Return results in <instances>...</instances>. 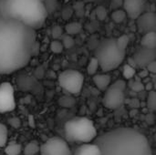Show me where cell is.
<instances>
[{"instance_id":"6da1fadb","label":"cell","mask_w":156,"mask_h":155,"mask_svg":"<svg viewBox=\"0 0 156 155\" xmlns=\"http://www.w3.org/2000/svg\"><path fill=\"white\" fill-rule=\"evenodd\" d=\"M36 30L0 12V75L28 64L36 49Z\"/></svg>"},{"instance_id":"7a4b0ae2","label":"cell","mask_w":156,"mask_h":155,"mask_svg":"<svg viewBox=\"0 0 156 155\" xmlns=\"http://www.w3.org/2000/svg\"><path fill=\"white\" fill-rule=\"evenodd\" d=\"M101 155H153L147 138L133 128H117L96 138Z\"/></svg>"},{"instance_id":"3957f363","label":"cell","mask_w":156,"mask_h":155,"mask_svg":"<svg viewBox=\"0 0 156 155\" xmlns=\"http://www.w3.org/2000/svg\"><path fill=\"white\" fill-rule=\"evenodd\" d=\"M0 12L35 30L43 25L47 16L42 0H5Z\"/></svg>"},{"instance_id":"277c9868","label":"cell","mask_w":156,"mask_h":155,"mask_svg":"<svg viewBox=\"0 0 156 155\" xmlns=\"http://www.w3.org/2000/svg\"><path fill=\"white\" fill-rule=\"evenodd\" d=\"M94 58L98 60L100 68L104 72L116 69L124 60L125 51L121 50L113 37L101 40L95 49Z\"/></svg>"},{"instance_id":"5b68a950","label":"cell","mask_w":156,"mask_h":155,"mask_svg":"<svg viewBox=\"0 0 156 155\" xmlns=\"http://www.w3.org/2000/svg\"><path fill=\"white\" fill-rule=\"evenodd\" d=\"M65 135L69 142L90 143L97 138V130L90 119L77 117L66 122Z\"/></svg>"},{"instance_id":"8992f818","label":"cell","mask_w":156,"mask_h":155,"mask_svg":"<svg viewBox=\"0 0 156 155\" xmlns=\"http://www.w3.org/2000/svg\"><path fill=\"white\" fill-rule=\"evenodd\" d=\"M125 88L126 82L123 79H118L111 84L104 91L102 98L103 105L110 110H116L120 108L124 103Z\"/></svg>"},{"instance_id":"52a82bcc","label":"cell","mask_w":156,"mask_h":155,"mask_svg":"<svg viewBox=\"0 0 156 155\" xmlns=\"http://www.w3.org/2000/svg\"><path fill=\"white\" fill-rule=\"evenodd\" d=\"M58 81L59 86L64 90L70 94H78L82 89L84 76L78 70L67 69L58 75Z\"/></svg>"},{"instance_id":"ba28073f","label":"cell","mask_w":156,"mask_h":155,"mask_svg":"<svg viewBox=\"0 0 156 155\" xmlns=\"http://www.w3.org/2000/svg\"><path fill=\"white\" fill-rule=\"evenodd\" d=\"M40 155H73L67 142L60 137H52L47 140L39 150Z\"/></svg>"},{"instance_id":"9c48e42d","label":"cell","mask_w":156,"mask_h":155,"mask_svg":"<svg viewBox=\"0 0 156 155\" xmlns=\"http://www.w3.org/2000/svg\"><path fill=\"white\" fill-rule=\"evenodd\" d=\"M16 108L15 90L9 82L0 84V113H7Z\"/></svg>"},{"instance_id":"30bf717a","label":"cell","mask_w":156,"mask_h":155,"mask_svg":"<svg viewBox=\"0 0 156 155\" xmlns=\"http://www.w3.org/2000/svg\"><path fill=\"white\" fill-rule=\"evenodd\" d=\"M137 28L140 33L144 35L149 32H155L156 30V15L154 12L143 13L137 18Z\"/></svg>"},{"instance_id":"8fae6325","label":"cell","mask_w":156,"mask_h":155,"mask_svg":"<svg viewBox=\"0 0 156 155\" xmlns=\"http://www.w3.org/2000/svg\"><path fill=\"white\" fill-rule=\"evenodd\" d=\"M133 59L135 62L136 68H146V66L151 63L152 61L155 60L156 52L155 49L146 48L144 47H141L138 48L133 56L132 57Z\"/></svg>"},{"instance_id":"7c38bea8","label":"cell","mask_w":156,"mask_h":155,"mask_svg":"<svg viewBox=\"0 0 156 155\" xmlns=\"http://www.w3.org/2000/svg\"><path fill=\"white\" fill-rule=\"evenodd\" d=\"M122 7L126 16L132 19H136L144 10L145 0H123Z\"/></svg>"},{"instance_id":"4fadbf2b","label":"cell","mask_w":156,"mask_h":155,"mask_svg":"<svg viewBox=\"0 0 156 155\" xmlns=\"http://www.w3.org/2000/svg\"><path fill=\"white\" fill-rule=\"evenodd\" d=\"M73 155H101V150L95 143H83L77 148Z\"/></svg>"},{"instance_id":"5bb4252c","label":"cell","mask_w":156,"mask_h":155,"mask_svg":"<svg viewBox=\"0 0 156 155\" xmlns=\"http://www.w3.org/2000/svg\"><path fill=\"white\" fill-rule=\"evenodd\" d=\"M93 82L95 86L101 91H105L111 85V77L108 74H95L93 76Z\"/></svg>"},{"instance_id":"9a60e30c","label":"cell","mask_w":156,"mask_h":155,"mask_svg":"<svg viewBox=\"0 0 156 155\" xmlns=\"http://www.w3.org/2000/svg\"><path fill=\"white\" fill-rule=\"evenodd\" d=\"M141 47L155 49L156 48V33L155 32H149L143 36L141 39Z\"/></svg>"},{"instance_id":"2e32d148","label":"cell","mask_w":156,"mask_h":155,"mask_svg":"<svg viewBox=\"0 0 156 155\" xmlns=\"http://www.w3.org/2000/svg\"><path fill=\"white\" fill-rule=\"evenodd\" d=\"M82 29V26L80 23L79 22H70V23H68L66 26H65V32L67 35L72 37V36H75L77 34H79Z\"/></svg>"},{"instance_id":"e0dca14e","label":"cell","mask_w":156,"mask_h":155,"mask_svg":"<svg viewBox=\"0 0 156 155\" xmlns=\"http://www.w3.org/2000/svg\"><path fill=\"white\" fill-rule=\"evenodd\" d=\"M40 150V146L35 143V142H31L29 143H27L24 149V154L25 155H37Z\"/></svg>"},{"instance_id":"ac0fdd59","label":"cell","mask_w":156,"mask_h":155,"mask_svg":"<svg viewBox=\"0 0 156 155\" xmlns=\"http://www.w3.org/2000/svg\"><path fill=\"white\" fill-rule=\"evenodd\" d=\"M126 13L124 12L123 9H116V10H113L112 13V19L114 23L116 24H120L122 22L124 21V19L126 18Z\"/></svg>"},{"instance_id":"d6986e66","label":"cell","mask_w":156,"mask_h":155,"mask_svg":"<svg viewBox=\"0 0 156 155\" xmlns=\"http://www.w3.org/2000/svg\"><path fill=\"white\" fill-rule=\"evenodd\" d=\"M6 155H19L22 152V146L19 143H11L5 149Z\"/></svg>"},{"instance_id":"ffe728a7","label":"cell","mask_w":156,"mask_h":155,"mask_svg":"<svg viewBox=\"0 0 156 155\" xmlns=\"http://www.w3.org/2000/svg\"><path fill=\"white\" fill-rule=\"evenodd\" d=\"M115 40H116V45H117V47H118L121 50L125 51L126 48H127V47H128V45H129V43H130V37H129V36H127V35H122V36H121V37L115 38Z\"/></svg>"},{"instance_id":"44dd1931","label":"cell","mask_w":156,"mask_h":155,"mask_svg":"<svg viewBox=\"0 0 156 155\" xmlns=\"http://www.w3.org/2000/svg\"><path fill=\"white\" fill-rule=\"evenodd\" d=\"M100 66H99V63H98V60L93 57L90 58V60L89 61L88 63V66H87V72L89 75H91V76H94L95 74H97V71L99 69Z\"/></svg>"},{"instance_id":"7402d4cb","label":"cell","mask_w":156,"mask_h":155,"mask_svg":"<svg viewBox=\"0 0 156 155\" xmlns=\"http://www.w3.org/2000/svg\"><path fill=\"white\" fill-rule=\"evenodd\" d=\"M122 75H123L124 79H132L136 75V69L133 68L132 66H130L128 64H125L124 67H123Z\"/></svg>"},{"instance_id":"603a6c76","label":"cell","mask_w":156,"mask_h":155,"mask_svg":"<svg viewBox=\"0 0 156 155\" xmlns=\"http://www.w3.org/2000/svg\"><path fill=\"white\" fill-rule=\"evenodd\" d=\"M129 86L135 92H141L144 90V84L142 82V79L139 78H136L134 80H131Z\"/></svg>"},{"instance_id":"cb8c5ba5","label":"cell","mask_w":156,"mask_h":155,"mask_svg":"<svg viewBox=\"0 0 156 155\" xmlns=\"http://www.w3.org/2000/svg\"><path fill=\"white\" fill-rule=\"evenodd\" d=\"M146 105L149 110L155 111L156 109V92L154 90H152L149 92L147 100H146Z\"/></svg>"},{"instance_id":"d4e9b609","label":"cell","mask_w":156,"mask_h":155,"mask_svg":"<svg viewBox=\"0 0 156 155\" xmlns=\"http://www.w3.org/2000/svg\"><path fill=\"white\" fill-rule=\"evenodd\" d=\"M8 136V131L5 124L0 122V147H3L6 144Z\"/></svg>"},{"instance_id":"484cf974","label":"cell","mask_w":156,"mask_h":155,"mask_svg":"<svg viewBox=\"0 0 156 155\" xmlns=\"http://www.w3.org/2000/svg\"><path fill=\"white\" fill-rule=\"evenodd\" d=\"M49 48H50V50L53 53H55V54H59L64 49L61 41H59V40H54V39H53V41H51Z\"/></svg>"},{"instance_id":"4316f807","label":"cell","mask_w":156,"mask_h":155,"mask_svg":"<svg viewBox=\"0 0 156 155\" xmlns=\"http://www.w3.org/2000/svg\"><path fill=\"white\" fill-rule=\"evenodd\" d=\"M63 28L58 25H55L51 28V36L54 40H58V38H60L63 36Z\"/></svg>"},{"instance_id":"83f0119b","label":"cell","mask_w":156,"mask_h":155,"mask_svg":"<svg viewBox=\"0 0 156 155\" xmlns=\"http://www.w3.org/2000/svg\"><path fill=\"white\" fill-rule=\"evenodd\" d=\"M95 15L97 16V18L101 21H103L106 17H107V15H108V11L105 7H103L102 5H100L96 8L95 10Z\"/></svg>"},{"instance_id":"f1b7e54d","label":"cell","mask_w":156,"mask_h":155,"mask_svg":"<svg viewBox=\"0 0 156 155\" xmlns=\"http://www.w3.org/2000/svg\"><path fill=\"white\" fill-rule=\"evenodd\" d=\"M61 37H62L61 43L64 48H71L74 46V39L72 37L69 35H65V36H62Z\"/></svg>"},{"instance_id":"f546056e","label":"cell","mask_w":156,"mask_h":155,"mask_svg":"<svg viewBox=\"0 0 156 155\" xmlns=\"http://www.w3.org/2000/svg\"><path fill=\"white\" fill-rule=\"evenodd\" d=\"M75 103V100L72 97H69V96H64L59 100V104L63 107H72Z\"/></svg>"},{"instance_id":"4dcf8cb0","label":"cell","mask_w":156,"mask_h":155,"mask_svg":"<svg viewBox=\"0 0 156 155\" xmlns=\"http://www.w3.org/2000/svg\"><path fill=\"white\" fill-rule=\"evenodd\" d=\"M8 124L14 129H18L21 126V121L17 117H12L8 120Z\"/></svg>"},{"instance_id":"1f68e13d","label":"cell","mask_w":156,"mask_h":155,"mask_svg":"<svg viewBox=\"0 0 156 155\" xmlns=\"http://www.w3.org/2000/svg\"><path fill=\"white\" fill-rule=\"evenodd\" d=\"M74 9L76 10V12L78 13L79 16H82L84 14V3L83 2H77L74 4L73 5Z\"/></svg>"},{"instance_id":"d6a6232c","label":"cell","mask_w":156,"mask_h":155,"mask_svg":"<svg viewBox=\"0 0 156 155\" xmlns=\"http://www.w3.org/2000/svg\"><path fill=\"white\" fill-rule=\"evenodd\" d=\"M72 14H73L72 8H70V7H66V8L63 9V11H62V13H61V16H62V17H63L64 20H69V19L71 17Z\"/></svg>"},{"instance_id":"836d02e7","label":"cell","mask_w":156,"mask_h":155,"mask_svg":"<svg viewBox=\"0 0 156 155\" xmlns=\"http://www.w3.org/2000/svg\"><path fill=\"white\" fill-rule=\"evenodd\" d=\"M123 0H111V8L113 10L120 9L121 6H122Z\"/></svg>"},{"instance_id":"e575fe53","label":"cell","mask_w":156,"mask_h":155,"mask_svg":"<svg viewBox=\"0 0 156 155\" xmlns=\"http://www.w3.org/2000/svg\"><path fill=\"white\" fill-rule=\"evenodd\" d=\"M145 69H146V70H147L149 73L154 74V73L156 72V61L155 60H154V61H152L151 63H149V64L146 66Z\"/></svg>"},{"instance_id":"d590c367","label":"cell","mask_w":156,"mask_h":155,"mask_svg":"<svg viewBox=\"0 0 156 155\" xmlns=\"http://www.w3.org/2000/svg\"><path fill=\"white\" fill-rule=\"evenodd\" d=\"M148 75H149V72L144 69H142L139 73H138V78L139 79H145V78H147L148 77Z\"/></svg>"},{"instance_id":"8d00e7d4","label":"cell","mask_w":156,"mask_h":155,"mask_svg":"<svg viewBox=\"0 0 156 155\" xmlns=\"http://www.w3.org/2000/svg\"><path fill=\"white\" fill-rule=\"evenodd\" d=\"M144 90H148L149 92L152 91V90H154V84H153V82L149 81L146 84H144Z\"/></svg>"},{"instance_id":"74e56055","label":"cell","mask_w":156,"mask_h":155,"mask_svg":"<svg viewBox=\"0 0 156 155\" xmlns=\"http://www.w3.org/2000/svg\"><path fill=\"white\" fill-rule=\"evenodd\" d=\"M69 0H65V2H66V3H67V2H69Z\"/></svg>"},{"instance_id":"f35d334b","label":"cell","mask_w":156,"mask_h":155,"mask_svg":"<svg viewBox=\"0 0 156 155\" xmlns=\"http://www.w3.org/2000/svg\"><path fill=\"white\" fill-rule=\"evenodd\" d=\"M86 1H94V0H86Z\"/></svg>"}]
</instances>
